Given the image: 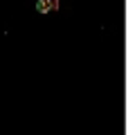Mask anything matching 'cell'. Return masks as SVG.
<instances>
[{
    "label": "cell",
    "instance_id": "cell-1",
    "mask_svg": "<svg viewBox=\"0 0 135 135\" xmlns=\"http://www.w3.org/2000/svg\"><path fill=\"white\" fill-rule=\"evenodd\" d=\"M34 9H36V14H41V16L54 14V11L61 9V0H36Z\"/></svg>",
    "mask_w": 135,
    "mask_h": 135
}]
</instances>
